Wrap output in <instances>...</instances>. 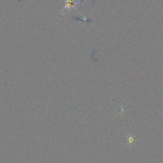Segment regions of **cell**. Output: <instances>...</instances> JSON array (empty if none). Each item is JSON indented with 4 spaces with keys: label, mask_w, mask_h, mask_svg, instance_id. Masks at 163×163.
<instances>
[{
    "label": "cell",
    "mask_w": 163,
    "mask_h": 163,
    "mask_svg": "<svg viewBox=\"0 0 163 163\" xmlns=\"http://www.w3.org/2000/svg\"><path fill=\"white\" fill-rule=\"evenodd\" d=\"M80 0H66V6L65 8H70L72 7H74L77 4L80 2Z\"/></svg>",
    "instance_id": "cell-1"
},
{
    "label": "cell",
    "mask_w": 163,
    "mask_h": 163,
    "mask_svg": "<svg viewBox=\"0 0 163 163\" xmlns=\"http://www.w3.org/2000/svg\"><path fill=\"white\" fill-rule=\"evenodd\" d=\"M133 140H134V139H133V138H132L131 137H129V139H128V142H129V143H131V142H133Z\"/></svg>",
    "instance_id": "cell-2"
}]
</instances>
